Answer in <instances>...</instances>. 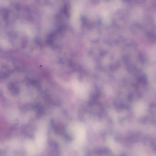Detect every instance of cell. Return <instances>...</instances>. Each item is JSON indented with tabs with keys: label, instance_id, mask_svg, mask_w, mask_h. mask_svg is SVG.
<instances>
[{
	"label": "cell",
	"instance_id": "cell-1",
	"mask_svg": "<svg viewBox=\"0 0 156 156\" xmlns=\"http://www.w3.org/2000/svg\"><path fill=\"white\" fill-rule=\"evenodd\" d=\"M122 1L124 3L128 4L131 3L132 0H122Z\"/></svg>",
	"mask_w": 156,
	"mask_h": 156
},
{
	"label": "cell",
	"instance_id": "cell-2",
	"mask_svg": "<svg viewBox=\"0 0 156 156\" xmlns=\"http://www.w3.org/2000/svg\"><path fill=\"white\" fill-rule=\"evenodd\" d=\"M106 1H109V0H106Z\"/></svg>",
	"mask_w": 156,
	"mask_h": 156
}]
</instances>
